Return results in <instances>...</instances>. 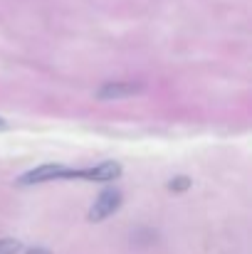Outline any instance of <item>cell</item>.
<instances>
[{"mask_svg":"<svg viewBox=\"0 0 252 254\" xmlns=\"http://www.w3.org/2000/svg\"><path fill=\"white\" fill-rule=\"evenodd\" d=\"M82 168H70L62 163H45V166H37V168L22 173L17 178V185L30 188V185H42V183H52V180H82Z\"/></svg>","mask_w":252,"mask_h":254,"instance_id":"1","label":"cell"},{"mask_svg":"<svg viewBox=\"0 0 252 254\" xmlns=\"http://www.w3.org/2000/svg\"><path fill=\"white\" fill-rule=\"evenodd\" d=\"M121 200H124V195H121V190H116V188H106V190H101L99 195H96V200H94V205L89 207V222H104L106 217H111L119 207H121Z\"/></svg>","mask_w":252,"mask_h":254,"instance_id":"2","label":"cell"},{"mask_svg":"<svg viewBox=\"0 0 252 254\" xmlns=\"http://www.w3.org/2000/svg\"><path fill=\"white\" fill-rule=\"evenodd\" d=\"M141 91H144L141 82H106L96 89V99L99 101H119V99H129Z\"/></svg>","mask_w":252,"mask_h":254,"instance_id":"3","label":"cell"},{"mask_svg":"<svg viewBox=\"0 0 252 254\" xmlns=\"http://www.w3.org/2000/svg\"><path fill=\"white\" fill-rule=\"evenodd\" d=\"M121 178V166L116 161H104L99 166L86 168V183H111Z\"/></svg>","mask_w":252,"mask_h":254,"instance_id":"4","label":"cell"},{"mask_svg":"<svg viewBox=\"0 0 252 254\" xmlns=\"http://www.w3.org/2000/svg\"><path fill=\"white\" fill-rule=\"evenodd\" d=\"M190 185H193V180H190L188 175H175V178H170L168 190H170V192H185Z\"/></svg>","mask_w":252,"mask_h":254,"instance_id":"5","label":"cell"},{"mask_svg":"<svg viewBox=\"0 0 252 254\" xmlns=\"http://www.w3.org/2000/svg\"><path fill=\"white\" fill-rule=\"evenodd\" d=\"M20 250H22V245L17 240H12V237L0 240V254H17Z\"/></svg>","mask_w":252,"mask_h":254,"instance_id":"6","label":"cell"},{"mask_svg":"<svg viewBox=\"0 0 252 254\" xmlns=\"http://www.w3.org/2000/svg\"><path fill=\"white\" fill-rule=\"evenodd\" d=\"M25 254H52L50 250H45V247H30Z\"/></svg>","mask_w":252,"mask_h":254,"instance_id":"7","label":"cell"},{"mask_svg":"<svg viewBox=\"0 0 252 254\" xmlns=\"http://www.w3.org/2000/svg\"><path fill=\"white\" fill-rule=\"evenodd\" d=\"M5 128H7V121H5V119L0 116V131H5Z\"/></svg>","mask_w":252,"mask_h":254,"instance_id":"8","label":"cell"}]
</instances>
